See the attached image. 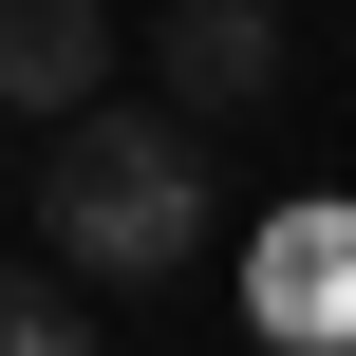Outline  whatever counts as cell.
Wrapping results in <instances>:
<instances>
[{
  "mask_svg": "<svg viewBox=\"0 0 356 356\" xmlns=\"http://www.w3.org/2000/svg\"><path fill=\"white\" fill-rule=\"evenodd\" d=\"M38 225H56V263H75L94 300H150L225 207H207L188 113H113V94H75V113H56V150H38Z\"/></svg>",
  "mask_w": 356,
  "mask_h": 356,
  "instance_id": "cell-1",
  "label": "cell"
},
{
  "mask_svg": "<svg viewBox=\"0 0 356 356\" xmlns=\"http://www.w3.org/2000/svg\"><path fill=\"white\" fill-rule=\"evenodd\" d=\"M150 94H169L188 131L263 113V94H282V0H169V19H150Z\"/></svg>",
  "mask_w": 356,
  "mask_h": 356,
  "instance_id": "cell-2",
  "label": "cell"
},
{
  "mask_svg": "<svg viewBox=\"0 0 356 356\" xmlns=\"http://www.w3.org/2000/svg\"><path fill=\"white\" fill-rule=\"evenodd\" d=\"M244 319H263V338H319V356L356 338V207H282V225H263Z\"/></svg>",
  "mask_w": 356,
  "mask_h": 356,
  "instance_id": "cell-3",
  "label": "cell"
},
{
  "mask_svg": "<svg viewBox=\"0 0 356 356\" xmlns=\"http://www.w3.org/2000/svg\"><path fill=\"white\" fill-rule=\"evenodd\" d=\"M75 94H113V0H0V113H75Z\"/></svg>",
  "mask_w": 356,
  "mask_h": 356,
  "instance_id": "cell-4",
  "label": "cell"
},
{
  "mask_svg": "<svg viewBox=\"0 0 356 356\" xmlns=\"http://www.w3.org/2000/svg\"><path fill=\"white\" fill-rule=\"evenodd\" d=\"M94 338V282H75V263H19V244H0V356H75Z\"/></svg>",
  "mask_w": 356,
  "mask_h": 356,
  "instance_id": "cell-5",
  "label": "cell"
}]
</instances>
